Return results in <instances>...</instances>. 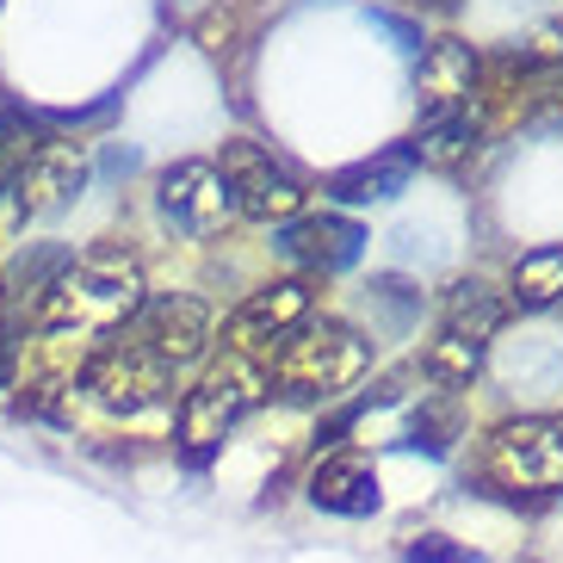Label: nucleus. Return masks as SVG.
Here are the masks:
<instances>
[{"mask_svg":"<svg viewBox=\"0 0 563 563\" xmlns=\"http://www.w3.org/2000/svg\"><path fill=\"white\" fill-rule=\"evenodd\" d=\"M150 285H143V261L118 242H93L81 254H63L51 279L32 298V334L44 341H75V347H100L112 334L131 329V316L143 310Z\"/></svg>","mask_w":563,"mask_h":563,"instance_id":"obj_1","label":"nucleus"},{"mask_svg":"<svg viewBox=\"0 0 563 563\" xmlns=\"http://www.w3.org/2000/svg\"><path fill=\"white\" fill-rule=\"evenodd\" d=\"M261 365L266 390H279L285 402H334L372 372V341L347 316H303L285 341L261 353Z\"/></svg>","mask_w":563,"mask_h":563,"instance_id":"obj_2","label":"nucleus"},{"mask_svg":"<svg viewBox=\"0 0 563 563\" xmlns=\"http://www.w3.org/2000/svg\"><path fill=\"white\" fill-rule=\"evenodd\" d=\"M266 402V365L254 353H223L199 372V384L180 397V446L192 459H211L235 428L242 415H254Z\"/></svg>","mask_w":563,"mask_h":563,"instance_id":"obj_3","label":"nucleus"},{"mask_svg":"<svg viewBox=\"0 0 563 563\" xmlns=\"http://www.w3.org/2000/svg\"><path fill=\"white\" fill-rule=\"evenodd\" d=\"M81 390L93 409L118 415V421H136V415H155L174 397V372L150 347H136L131 334H112V341H100V347L87 353Z\"/></svg>","mask_w":563,"mask_h":563,"instance_id":"obj_4","label":"nucleus"},{"mask_svg":"<svg viewBox=\"0 0 563 563\" xmlns=\"http://www.w3.org/2000/svg\"><path fill=\"white\" fill-rule=\"evenodd\" d=\"M217 174H223V186H230L235 217H249V223L285 230V223H298V217L310 211V186H303L273 150L249 143V136L223 143V162H217Z\"/></svg>","mask_w":563,"mask_h":563,"instance_id":"obj_5","label":"nucleus"},{"mask_svg":"<svg viewBox=\"0 0 563 563\" xmlns=\"http://www.w3.org/2000/svg\"><path fill=\"white\" fill-rule=\"evenodd\" d=\"M489 477L508 489H563V415H514L483 440Z\"/></svg>","mask_w":563,"mask_h":563,"instance_id":"obj_6","label":"nucleus"},{"mask_svg":"<svg viewBox=\"0 0 563 563\" xmlns=\"http://www.w3.org/2000/svg\"><path fill=\"white\" fill-rule=\"evenodd\" d=\"M155 211H162L167 230L192 235V242H211L235 223V205H230V186L217 174V162L205 155H186V162L162 167V180H155Z\"/></svg>","mask_w":563,"mask_h":563,"instance_id":"obj_7","label":"nucleus"},{"mask_svg":"<svg viewBox=\"0 0 563 563\" xmlns=\"http://www.w3.org/2000/svg\"><path fill=\"white\" fill-rule=\"evenodd\" d=\"M136 347H150L167 372H186V365H199L217 341V316L205 298H186V291H162V298H143V310L131 316V329H124Z\"/></svg>","mask_w":563,"mask_h":563,"instance_id":"obj_8","label":"nucleus"},{"mask_svg":"<svg viewBox=\"0 0 563 563\" xmlns=\"http://www.w3.org/2000/svg\"><path fill=\"white\" fill-rule=\"evenodd\" d=\"M303 316H316V279H266L249 298L223 316V353H254L261 360L273 341L298 329Z\"/></svg>","mask_w":563,"mask_h":563,"instance_id":"obj_9","label":"nucleus"},{"mask_svg":"<svg viewBox=\"0 0 563 563\" xmlns=\"http://www.w3.org/2000/svg\"><path fill=\"white\" fill-rule=\"evenodd\" d=\"M279 254L298 266V279H334L365 254V230L347 211H303L279 230Z\"/></svg>","mask_w":563,"mask_h":563,"instance_id":"obj_10","label":"nucleus"},{"mask_svg":"<svg viewBox=\"0 0 563 563\" xmlns=\"http://www.w3.org/2000/svg\"><path fill=\"white\" fill-rule=\"evenodd\" d=\"M483 100V51L464 44V37H433L421 63H415V106L421 118L459 112V106Z\"/></svg>","mask_w":563,"mask_h":563,"instance_id":"obj_11","label":"nucleus"},{"mask_svg":"<svg viewBox=\"0 0 563 563\" xmlns=\"http://www.w3.org/2000/svg\"><path fill=\"white\" fill-rule=\"evenodd\" d=\"M310 501L322 514H341V520H365V514H378L384 496H378V471L372 459L360 452H334L310 471Z\"/></svg>","mask_w":563,"mask_h":563,"instance_id":"obj_12","label":"nucleus"},{"mask_svg":"<svg viewBox=\"0 0 563 563\" xmlns=\"http://www.w3.org/2000/svg\"><path fill=\"white\" fill-rule=\"evenodd\" d=\"M483 131H489V106H459V112H440V118H421L409 136V155L415 167H464L471 155L483 150Z\"/></svg>","mask_w":563,"mask_h":563,"instance_id":"obj_13","label":"nucleus"},{"mask_svg":"<svg viewBox=\"0 0 563 563\" xmlns=\"http://www.w3.org/2000/svg\"><path fill=\"white\" fill-rule=\"evenodd\" d=\"M415 186V155L409 150H384V155H365V162L329 174V199L341 205H390Z\"/></svg>","mask_w":563,"mask_h":563,"instance_id":"obj_14","label":"nucleus"},{"mask_svg":"<svg viewBox=\"0 0 563 563\" xmlns=\"http://www.w3.org/2000/svg\"><path fill=\"white\" fill-rule=\"evenodd\" d=\"M551 68H563V25L558 19L532 25L527 37H508L496 56H483V81H514L520 75V87H527L539 75H551Z\"/></svg>","mask_w":563,"mask_h":563,"instance_id":"obj_15","label":"nucleus"},{"mask_svg":"<svg viewBox=\"0 0 563 563\" xmlns=\"http://www.w3.org/2000/svg\"><path fill=\"white\" fill-rule=\"evenodd\" d=\"M508 310H551L563 303V242H539L508 266Z\"/></svg>","mask_w":563,"mask_h":563,"instance_id":"obj_16","label":"nucleus"},{"mask_svg":"<svg viewBox=\"0 0 563 563\" xmlns=\"http://www.w3.org/2000/svg\"><path fill=\"white\" fill-rule=\"evenodd\" d=\"M440 310H446V329H452V334H464V341H483V347H489V334L508 322V298H501L489 279H452Z\"/></svg>","mask_w":563,"mask_h":563,"instance_id":"obj_17","label":"nucleus"},{"mask_svg":"<svg viewBox=\"0 0 563 563\" xmlns=\"http://www.w3.org/2000/svg\"><path fill=\"white\" fill-rule=\"evenodd\" d=\"M483 341H464V334H452V329H440L421 347V378L433 384V390H464V384L483 372Z\"/></svg>","mask_w":563,"mask_h":563,"instance_id":"obj_18","label":"nucleus"},{"mask_svg":"<svg viewBox=\"0 0 563 563\" xmlns=\"http://www.w3.org/2000/svg\"><path fill=\"white\" fill-rule=\"evenodd\" d=\"M402 563H483L471 545H459L452 532H415L402 539Z\"/></svg>","mask_w":563,"mask_h":563,"instance_id":"obj_19","label":"nucleus"},{"mask_svg":"<svg viewBox=\"0 0 563 563\" xmlns=\"http://www.w3.org/2000/svg\"><path fill=\"white\" fill-rule=\"evenodd\" d=\"M532 106H539V118H551V124H563V68H551V75H539V81H527Z\"/></svg>","mask_w":563,"mask_h":563,"instance_id":"obj_20","label":"nucleus"},{"mask_svg":"<svg viewBox=\"0 0 563 563\" xmlns=\"http://www.w3.org/2000/svg\"><path fill=\"white\" fill-rule=\"evenodd\" d=\"M0 322H7V291H0Z\"/></svg>","mask_w":563,"mask_h":563,"instance_id":"obj_21","label":"nucleus"}]
</instances>
